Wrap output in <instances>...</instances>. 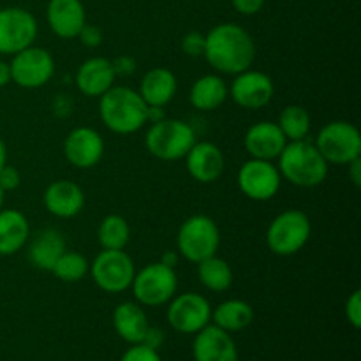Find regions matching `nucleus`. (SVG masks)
Here are the masks:
<instances>
[{"label": "nucleus", "mask_w": 361, "mask_h": 361, "mask_svg": "<svg viewBox=\"0 0 361 361\" xmlns=\"http://www.w3.org/2000/svg\"><path fill=\"white\" fill-rule=\"evenodd\" d=\"M162 342H164V334H162V330H159V328H155V326H150L141 344L148 345V348H152L157 351V349L162 345Z\"/></svg>", "instance_id": "39"}, {"label": "nucleus", "mask_w": 361, "mask_h": 361, "mask_svg": "<svg viewBox=\"0 0 361 361\" xmlns=\"http://www.w3.org/2000/svg\"><path fill=\"white\" fill-rule=\"evenodd\" d=\"M46 20L56 37L74 39L87 23V13L81 0H49Z\"/></svg>", "instance_id": "19"}, {"label": "nucleus", "mask_w": 361, "mask_h": 361, "mask_svg": "<svg viewBox=\"0 0 361 361\" xmlns=\"http://www.w3.org/2000/svg\"><path fill=\"white\" fill-rule=\"evenodd\" d=\"M168 323L183 335H196L212 321V305L200 293H182L169 300Z\"/></svg>", "instance_id": "11"}, {"label": "nucleus", "mask_w": 361, "mask_h": 361, "mask_svg": "<svg viewBox=\"0 0 361 361\" xmlns=\"http://www.w3.org/2000/svg\"><path fill=\"white\" fill-rule=\"evenodd\" d=\"M345 317L355 330L361 326V291L355 289L345 302Z\"/></svg>", "instance_id": "34"}, {"label": "nucleus", "mask_w": 361, "mask_h": 361, "mask_svg": "<svg viewBox=\"0 0 361 361\" xmlns=\"http://www.w3.org/2000/svg\"><path fill=\"white\" fill-rule=\"evenodd\" d=\"M115 71L111 60L92 56L85 60L76 73V87L87 97H101L115 85Z\"/></svg>", "instance_id": "21"}, {"label": "nucleus", "mask_w": 361, "mask_h": 361, "mask_svg": "<svg viewBox=\"0 0 361 361\" xmlns=\"http://www.w3.org/2000/svg\"><path fill=\"white\" fill-rule=\"evenodd\" d=\"M4 200H6V192H4L2 189H0V210L4 208Z\"/></svg>", "instance_id": "44"}, {"label": "nucleus", "mask_w": 361, "mask_h": 361, "mask_svg": "<svg viewBox=\"0 0 361 361\" xmlns=\"http://www.w3.org/2000/svg\"><path fill=\"white\" fill-rule=\"evenodd\" d=\"M30 226L27 217L14 208L0 210V256H13L20 252L28 242Z\"/></svg>", "instance_id": "24"}, {"label": "nucleus", "mask_w": 361, "mask_h": 361, "mask_svg": "<svg viewBox=\"0 0 361 361\" xmlns=\"http://www.w3.org/2000/svg\"><path fill=\"white\" fill-rule=\"evenodd\" d=\"M88 270H90V263H88V259L83 254L66 250L55 263L51 274L59 281L67 282V284H74V282H80L81 279H85Z\"/></svg>", "instance_id": "31"}, {"label": "nucleus", "mask_w": 361, "mask_h": 361, "mask_svg": "<svg viewBox=\"0 0 361 361\" xmlns=\"http://www.w3.org/2000/svg\"><path fill=\"white\" fill-rule=\"evenodd\" d=\"M314 145L328 164L348 166L351 161L361 157L360 130L344 120L328 122L321 127Z\"/></svg>", "instance_id": "7"}, {"label": "nucleus", "mask_w": 361, "mask_h": 361, "mask_svg": "<svg viewBox=\"0 0 361 361\" xmlns=\"http://www.w3.org/2000/svg\"><path fill=\"white\" fill-rule=\"evenodd\" d=\"M182 51L187 56H203L204 35L201 32H189L182 39Z\"/></svg>", "instance_id": "33"}, {"label": "nucleus", "mask_w": 361, "mask_h": 361, "mask_svg": "<svg viewBox=\"0 0 361 361\" xmlns=\"http://www.w3.org/2000/svg\"><path fill=\"white\" fill-rule=\"evenodd\" d=\"M78 37H80V41L83 42L85 46H88V48H97V46H101L102 42V32L101 28L95 27V25L85 23V27L81 28Z\"/></svg>", "instance_id": "36"}, {"label": "nucleus", "mask_w": 361, "mask_h": 361, "mask_svg": "<svg viewBox=\"0 0 361 361\" xmlns=\"http://www.w3.org/2000/svg\"><path fill=\"white\" fill-rule=\"evenodd\" d=\"M7 164V147L4 143V140L0 137V169Z\"/></svg>", "instance_id": "43"}, {"label": "nucleus", "mask_w": 361, "mask_h": 361, "mask_svg": "<svg viewBox=\"0 0 361 361\" xmlns=\"http://www.w3.org/2000/svg\"><path fill=\"white\" fill-rule=\"evenodd\" d=\"M282 176L271 161L250 159L238 171V187L252 201H270L281 190Z\"/></svg>", "instance_id": "13"}, {"label": "nucleus", "mask_w": 361, "mask_h": 361, "mask_svg": "<svg viewBox=\"0 0 361 361\" xmlns=\"http://www.w3.org/2000/svg\"><path fill=\"white\" fill-rule=\"evenodd\" d=\"M286 143L288 140L279 129L277 122H270V120L254 123L243 137V147L250 159H261V161L274 162L284 150Z\"/></svg>", "instance_id": "18"}, {"label": "nucleus", "mask_w": 361, "mask_h": 361, "mask_svg": "<svg viewBox=\"0 0 361 361\" xmlns=\"http://www.w3.org/2000/svg\"><path fill=\"white\" fill-rule=\"evenodd\" d=\"M178 81L173 71L166 67H154L148 71L140 83V95L147 106H168L175 99Z\"/></svg>", "instance_id": "22"}, {"label": "nucleus", "mask_w": 361, "mask_h": 361, "mask_svg": "<svg viewBox=\"0 0 361 361\" xmlns=\"http://www.w3.org/2000/svg\"><path fill=\"white\" fill-rule=\"evenodd\" d=\"M277 126L288 141L307 140L310 133V115L303 106L289 104L279 115Z\"/></svg>", "instance_id": "30"}, {"label": "nucleus", "mask_w": 361, "mask_h": 361, "mask_svg": "<svg viewBox=\"0 0 361 361\" xmlns=\"http://www.w3.org/2000/svg\"><path fill=\"white\" fill-rule=\"evenodd\" d=\"M99 243L106 250H123L130 240L129 222L122 215H108L101 221L97 229Z\"/></svg>", "instance_id": "29"}, {"label": "nucleus", "mask_w": 361, "mask_h": 361, "mask_svg": "<svg viewBox=\"0 0 361 361\" xmlns=\"http://www.w3.org/2000/svg\"><path fill=\"white\" fill-rule=\"evenodd\" d=\"M275 94V85L268 74L247 69L236 74L229 87V95L243 109H261L270 104Z\"/></svg>", "instance_id": "14"}, {"label": "nucleus", "mask_w": 361, "mask_h": 361, "mask_svg": "<svg viewBox=\"0 0 361 361\" xmlns=\"http://www.w3.org/2000/svg\"><path fill=\"white\" fill-rule=\"evenodd\" d=\"M11 83V67L9 63L0 60V88Z\"/></svg>", "instance_id": "41"}, {"label": "nucleus", "mask_w": 361, "mask_h": 361, "mask_svg": "<svg viewBox=\"0 0 361 361\" xmlns=\"http://www.w3.org/2000/svg\"><path fill=\"white\" fill-rule=\"evenodd\" d=\"M229 95L228 85L217 74H204L190 87L189 101L200 111H214L221 108Z\"/></svg>", "instance_id": "26"}, {"label": "nucleus", "mask_w": 361, "mask_h": 361, "mask_svg": "<svg viewBox=\"0 0 361 361\" xmlns=\"http://www.w3.org/2000/svg\"><path fill=\"white\" fill-rule=\"evenodd\" d=\"M37 21L34 14L21 7L0 9V55H16L34 44Z\"/></svg>", "instance_id": "12"}, {"label": "nucleus", "mask_w": 361, "mask_h": 361, "mask_svg": "<svg viewBox=\"0 0 361 361\" xmlns=\"http://www.w3.org/2000/svg\"><path fill=\"white\" fill-rule=\"evenodd\" d=\"M203 56L217 73L236 76L250 69L256 59V44L243 27L221 23L204 35Z\"/></svg>", "instance_id": "1"}, {"label": "nucleus", "mask_w": 361, "mask_h": 361, "mask_svg": "<svg viewBox=\"0 0 361 361\" xmlns=\"http://www.w3.org/2000/svg\"><path fill=\"white\" fill-rule=\"evenodd\" d=\"M183 159L189 175L200 183L217 182L226 168L224 154L210 141H196Z\"/></svg>", "instance_id": "16"}, {"label": "nucleus", "mask_w": 361, "mask_h": 361, "mask_svg": "<svg viewBox=\"0 0 361 361\" xmlns=\"http://www.w3.org/2000/svg\"><path fill=\"white\" fill-rule=\"evenodd\" d=\"M113 71H115L116 76H130V74L136 71V62H134L133 56L122 55L118 59L111 60Z\"/></svg>", "instance_id": "38"}, {"label": "nucleus", "mask_w": 361, "mask_h": 361, "mask_svg": "<svg viewBox=\"0 0 361 361\" xmlns=\"http://www.w3.org/2000/svg\"><path fill=\"white\" fill-rule=\"evenodd\" d=\"M277 169L284 180L296 187H317L326 180L330 164L314 143L307 140L288 141L277 157Z\"/></svg>", "instance_id": "2"}, {"label": "nucleus", "mask_w": 361, "mask_h": 361, "mask_svg": "<svg viewBox=\"0 0 361 361\" xmlns=\"http://www.w3.org/2000/svg\"><path fill=\"white\" fill-rule=\"evenodd\" d=\"M312 235V224L305 212L284 210L270 222L267 229V245L275 256L288 257L300 252Z\"/></svg>", "instance_id": "6"}, {"label": "nucleus", "mask_w": 361, "mask_h": 361, "mask_svg": "<svg viewBox=\"0 0 361 361\" xmlns=\"http://www.w3.org/2000/svg\"><path fill=\"white\" fill-rule=\"evenodd\" d=\"M44 208L59 219H73L83 210L85 192L71 180H56L49 183L42 196Z\"/></svg>", "instance_id": "20"}, {"label": "nucleus", "mask_w": 361, "mask_h": 361, "mask_svg": "<svg viewBox=\"0 0 361 361\" xmlns=\"http://www.w3.org/2000/svg\"><path fill=\"white\" fill-rule=\"evenodd\" d=\"M90 275L99 289L111 295L127 291L136 275V267L126 250H106L95 256L90 263Z\"/></svg>", "instance_id": "9"}, {"label": "nucleus", "mask_w": 361, "mask_h": 361, "mask_svg": "<svg viewBox=\"0 0 361 361\" xmlns=\"http://www.w3.org/2000/svg\"><path fill=\"white\" fill-rule=\"evenodd\" d=\"M104 140L92 127H76L63 141V155L78 169H92L104 157Z\"/></svg>", "instance_id": "15"}, {"label": "nucleus", "mask_w": 361, "mask_h": 361, "mask_svg": "<svg viewBox=\"0 0 361 361\" xmlns=\"http://www.w3.org/2000/svg\"><path fill=\"white\" fill-rule=\"evenodd\" d=\"M120 361H162L155 349L148 348L145 344H133L126 353H123Z\"/></svg>", "instance_id": "32"}, {"label": "nucleus", "mask_w": 361, "mask_h": 361, "mask_svg": "<svg viewBox=\"0 0 361 361\" xmlns=\"http://www.w3.org/2000/svg\"><path fill=\"white\" fill-rule=\"evenodd\" d=\"M192 356L196 361H238V349L231 334L215 324H207L196 334Z\"/></svg>", "instance_id": "17"}, {"label": "nucleus", "mask_w": 361, "mask_h": 361, "mask_svg": "<svg viewBox=\"0 0 361 361\" xmlns=\"http://www.w3.org/2000/svg\"><path fill=\"white\" fill-rule=\"evenodd\" d=\"M113 326H115L116 335L122 341L133 344H141L147 335L150 323L137 302H123L116 305L113 312Z\"/></svg>", "instance_id": "23"}, {"label": "nucleus", "mask_w": 361, "mask_h": 361, "mask_svg": "<svg viewBox=\"0 0 361 361\" xmlns=\"http://www.w3.org/2000/svg\"><path fill=\"white\" fill-rule=\"evenodd\" d=\"M212 321L221 330L236 334L252 324L254 309L243 300H226L212 310Z\"/></svg>", "instance_id": "27"}, {"label": "nucleus", "mask_w": 361, "mask_h": 361, "mask_svg": "<svg viewBox=\"0 0 361 361\" xmlns=\"http://www.w3.org/2000/svg\"><path fill=\"white\" fill-rule=\"evenodd\" d=\"M197 279L203 288L214 293H222L231 288L235 275H233L231 264L215 254L197 263Z\"/></svg>", "instance_id": "28"}, {"label": "nucleus", "mask_w": 361, "mask_h": 361, "mask_svg": "<svg viewBox=\"0 0 361 361\" xmlns=\"http://www.w3.org/2000/svg\"><path fill=\"white\" fill-rule=\"evenodd\" d=\"M348 169H349L348 173H349V178H351V182L355 183L356 187H360L361 185V157L349 162Z\"/></svg>", "instance_id": "40"}, {"label": "nucleus", "mask_w": 361, "mask_h": 361, "mask_svg": "<svg viewBox=\"0 0 361 361\" xmlns=\"http://www.w3.org/2000/svg\"><path fill=\"white\" fill-rule=\"evenodd\" d=\"M176 247L183 259L197 264L217 254L221 247V229L208 215H190L178 228Z\"/></svg>", "instance_id": "4"}, {"label": "nucleus", "mask_w": 361, "mask_h": 361, "mask_svg": "<svg viewBox=\"0 0 361 361\" xmlns=\"http://www.w3.org/2000/svg\"><path fill=\"white\" fill-rule=\"evenodd\" d=\"M9 67L11 81L21 88L44 87L55 74V60L51 53L34 44L13 55Z\"/></svg>", "instance_id": "10"}, {"label": "nucleus", "mask_w": 361, "mask_h": 361, "mask_svg": "<svg viewBox=\"0 0 361 361\" xmlns=\"http://www.w3.org/2000/svg\"><path fill=\"white\" fill-rule=\"evenodd\" d=\"M130 289L140 305L161 307L176 295L178 277L175 268H169L157 261L136 271Z\"/></svg>", "instance_id": "8"}, {"label": "nucleus", "mask_w": 361, "mask_h": 361, "mask_svg": "<svg viewBox=\"0 0 361 361\" xmlns=\"http://www.w3.org/2000/svg\"><path fill=\"white\" fill-rule=\"evenodd\" d=\"M147 102L140 92L129 87H115L99 97V116L102 123L115 134H133L140 130L147 120Z\"/></svg>", "instance_id": "3"}, {"label": "nucleus", "mask_w": 361, "mask_h": 361, "mask_svg": "<svg viewBox=\"0 0 361 361\" xmlns=\"http://www.w3.org/2000/svg\"><path fill=\"white\" fill-rule=\"evenodd\" d=\"M161 263L169 268H175L176 264H178V252H175V250H168V252L162 254Z\"/></svg>", "instance_id": "42"}, {"label": "nucleus", "mask_w": 361, "mask_h": 361, "mask_svg": "<svg viewBox=\"0 0 361 361\" xmlns=\"http://www.w3.org/2000/svg\"><path fill=\"white\" fill-rule=\"evenodd\" d=\"M235 11H238L243 16H252L257 14L264 6V0H231Z\"/></svg>", "instance_id": "37"}, {"label": "nucleus", "mask_w": 361, "mask_h": 361, "mask_svg": "<svg viewBox=\"0 0 361 361\" xmlns=\"http://www.w3.org/2000/svg\"><path fill=\"white\" fill-rule=\"evenodd\" d=\"M67 250L62 233L56 229H42L28 247V261L39 270L51 271L59 257Z\"/></svg>", "instance_id": "25"}, {"label": "nucleus", "mask_w": 361, "mask_h": 361, "mask_svg": "<svg viewBox=\"0 0 361 361\" xmlns=\"http://www.w3.org/2000/svg\"><path fill=\"white\" fill-rule=\"evenodd\" d=\"M21 183V175L14 166L6 164L0 169V189L4 192H11V190L18 189Z\"/></svg>", "instance_id": "35"}, {"label": "nucleus", "mask_w": 361, "mask_h": 361, "mask_svg": "<svg viewBox=\"0 0 361 361\" xmlns=\"http://www.w3.org/2000/svg\"><path fill=\"white\" fill-rule=\"evenodd\" d=\"M196 143L194 129L183 120L162 118L152 123L145 134V147L161 161H178Z\"/></svg>", "instance_id": "5"}]
</instances>
